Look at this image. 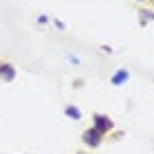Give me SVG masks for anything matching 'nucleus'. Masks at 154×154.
I'll return each mask as SVG.
<instances>
[{
    "instance_id": "f257e3e1",
    "label": "nucleus",
    "mask_w": 154,
    "mask_h": 154,
    "mask_svg": "<svg viewBox=\"0 0 154 154\" xmlns=\"http://www.w3.org/2000/svg\"><path fill=\"white\" fill-rule=\"evenodd\" d=\"M112 119L110 117H106V115H95L93 117V128L99 132V134H103V132H110L112 130Z\"/></svg>"
},
{
    "instance_id": "7ed1b4c3",
    "label": "nucleus",
    "mask_w": 154,
    "mask_h": 154,
    "mask_svg": "<svg viewBox=\"0 0 154 154\" xmlns=\"http://www.w3.org/2000/svg\"><path fill=\"white\" fill-rule=\"evenodd\" d=\"M128 77H130L128 71H117V75H112V84H115V86H121V84L128 79Z\"/></svg>"
},
{
    "instance_id": "f03ea898",
    "label": "nucleus",
    "mask_w": 154,
    "mask_h": 154,
    "mask_svg": "<svg viewBox=\"0 0 154 154\" xmlns=\"http://www.w3.org/2000/svg\"><path fill=\"white\" fill-rule=\"evenodd\" d=\"M82 141L86 143L88 148H97V145L101 143V134H99V132H97L95 128H88V130L82 134Z\"/></svg>"
},
{
    "instance_id": "20e7f679",
    "label": "nucleus",
    "mask_w": 154,
    "mask_h": 154,
    "mask_svg": "<svg viewBox=\"0 0 154 154\" xmlns=\"http://www.w3.org/2000/svg\"><path fill=\"white\" fill-rule=\"evenodd\" d=\"M64 112H66L68 119H75V121H79V119H82V112H79V110H77L75 106H66Z\"/></svg>"
},
{
    "instance_id": "423d86ee",
    "label": "nucleus",
    "mask_w": 154,
    "mask_h": 154,
    "mask_svg": "<svg viewBox=\"0 0 154 154\" xmlns=\"http://www.w3.org/2000/svg\"><path fill=\"white\" fill-rule=\"evenodd\" d=\"M141 2H143V0H141Z\"/></svg>"
},
{
    "instance_id": "39448f33",
    "label": "nucleus",
    "mask_w": 154,
    "mask_h": 154,
    "mask_svg": "<svg viewBox=\"0 0 154 154\" xmlns=\"http://www.w3.org/2000/svg\"><path fill=\"white\" fill-rule=\"evenodd\" d=\"M13 66H0V77L2 79H13Z\"/></svg>"
}]
</instances>
